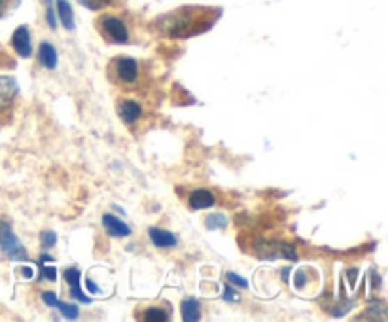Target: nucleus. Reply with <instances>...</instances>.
I'll list each match as a JSON object with an SVG mask.
<instances>
[{"instance_id":"obj_1","label":"nucleus","mask_w":388,"mask_h":322,"mask_svg":"<svg viewBox=\"0 0 388 322\" xmlns=\"http://www.w3.org/2000/svg\"><path fill=\"white\" fill-rule=\"evenodd\" d=\"M0 250L8 260H14V262L27 260V250L21 245L20 237L14 233V229L8 222H0Z\"/></svg>"},{"instance_id":"obj_2","label":"nucleus","mask_w":388,"mask_h":322,"mask_svg":"<svg viewBox=\"0 0 388 322\" xmlns=\"http://www.w3.org/2000/svg\"><path fill=\"white\" fill-rule=\"evenodd\" d=\"M99 27H101L104 38L114 44H127L129 42V33L125 23L116 17V15H104L101 21H99Z\"/></svg>"},{"instance_id":"obj_3","label":"nucleus","mask_w":388,"mask_h":322,"mask_svg":"<svg viewBox=\"0 0 388 322\" xmlns=\"http://www.w3.org/2000/svg\"><path fill=\"white\" fill-rule=\"evenodd\" d=\"M12 47L15 49V54L23 57V59H29L33 55V42H31V33L25 25H21L14 31L12 34Z\"/></svg>"},{"instance_id":"obj_4","label":"nucleus","mask_w":388,"mask_h":322,"mask_svg":"<svg viewBox=\"0 0 388 322\" xmlns=\"http://www.w3.org/2000/svg\"><path fill=\"white\" fill-rule=\"evenodd\" d=\"M17 91H20L17 82H15L12 76L0 74V112L6 110V108L14 102Z\"/></svg>"},{"instance_id":"obj_5","label":"nucleus","mask_w":388,"mask_h":322,"mask_svg":"<svg viewBox=\"0 0 388 322\" xmlns=\"http://www.w3.org/2000/svg\"><path fill=\"white\" fill-rule=\"evenodd\" d=\"M116 68H118V76H120V80L123 84H133L139 78V65L131 57H121V59H118Z\"/></svg>"},{"instance_id":"obj_6","label":"nucleus","mask_w":388,"mask_h":322,"mask_svg":"<svg viewBox=\"0 0 388 322\" xmlns=\"http://www.w3.org/2000/svg\"><path fill=\"white\" fill-rule=\"evenodd\" d=\"M102 226H104L110 237H127V235H131V228L127 224L120 218H116L114 215H110V213L102 215Z\"/></svg>"},{"instance_id":"obj_7","label":"nucleus","mask_w":388,"mask_h":322,"mask_svg":"<svg viewBox=\"0 0 388 322\" xmlns=\"http://www.w3.org/2000/svg\"><path fill=\"white\" fill-rule=\"evenodd\" d=\"M215 203L216 197L210 190L197 188L189 195V208H194V210H203V208L215 207Z\"/></svg>"},{"instance_id":"obj_8","label":"nucleus","mask_w":388,"mask_h":322,"mask_svg":"<svg viewBox=\"0 0 388 322\" xmlns=\"http://www.w3.org/2000/svg\"><path fill=\"white\" fill-rule=\"evenodd\" d=\"M148 235H150V241L154 243V247L157 249H173L176 247V235L167 231V229H161V228H150L148 229Z\"/></svg>"},{"instance_id":"obj_9","label":"nucleus","mask_w":388,"mask_h":322,"mask_svg":"<svg viewBox=\"0 0 388 322\" xmlns=\"http://www.w3.org/2000/svg\"><path fill=\"white\" fill-rule=\"evenodd\" d=\"M118 112H120V118L125 121V123H134V121L142 116V107L137 101L125 99V101L120 102Z\"/></svg>"},{"instance_id":"obj_10","label":"nucleus","mask_w":388,"mask_h":322,"mask_svg":"<svg viewBox=\"0 0 388 322\" xmlns=\"http://www.w3.org/2000/svg\"><path fill=\"white\" fill-rule=\"evenodd\" d=\"M38 61L42 67H46L47 70H55L57 67V49H55L49 42H42L38 47Z\"/></svg>"},{"instance_id":"obj_11","label":"nucleus","mask_w":388,"mask_h":322,"mask_svg":"<svg viewBox=\"0 0 388 322\" xmlns=\"http://www.w3.org/2000/svg\"><path fill=\"white\" fill-rule=\"evenodd\" d=\"M180 313L182 319L186 322H195L201 319V305L195 298H186L184 302L180 303Z\"/></svg>"},{"instance_id":"obj_12","label":"nucleus","mask_w":388,"mask_h":322,"mask_svg":"<svg viewBox=\"0 0 388 322\" xmlns=\"http://www.w3.org/2000/svg\"><path fill=\"white\" fill-rule=\"evenodd\" d=\"M57 14H59V20L63 23V27L72 31L74 29V14H72V6L68 0H57Z\"/></svg>"},{"instance_id":"obj_13","label":"nucleus","mask_w":388,"mask_h":322,"mask_svg":"<svg viewBox=\"0 0 388 322\" xmlns=\"http://www.w3.org/2000/svg\"><path fill=\"white\" fill-rule=\"evenodd\" d=\"M38 268H40V277L47 279V281L55 282V279H57V269H55V262L49 258V256L47 254L40 256Z\"/></svg>"},{"instance_id":"obj_14","label":"nucleus","mask_w":388,"mask_h":322,"mask_svg":"<svg viewBox=\"0 0 388 322\" xmlns=\"http://www.w3.org/2000/svg\"><path fill=\"white\" fill-rule=\"evenodd\" d=\"M205 226H207V229H222L228 226V218L222 213H215V215H208L205 218Z\"/></svg>"},{"instance_id":"obj_15","label":"nucleus","mask_w":388,"mask_h":322,"mask_svg":"<svg viewBox=\"0 0 388 322\" xmlns=\"http://www.w3.org/2000/svg\"><path fill=\"white\" fill-rule=\"evenodd\" d=\"M54 307L59 309V313L65 319H68V321H74V319H78V307L76 305H72V303H65V302H55Z\"/></svg>"},{"instance_id":"obj_16","label":"nucleus","mask_w":388,"mask_h":322,"mask_svg":"<svg viewBox=\"0 0 388 322\" xmlns=\"http://www.w3.org/2000/svg\"><path fill=\"white\" fill-rule=\"evenodd\" d=\"M144 319L146 321H154V322H161V321H169V315L160 307H152V309H146V313H144Z\"/></svg>"},{"instance_id":"obj_17","label":"nucleus","mask_w":388,"mask_h":322,"mask_svg":"<svg viewBox=\"0 0 388 322\" xmlns=\"http://www.w3.org/2000/svg\"><path fill=\"white\" fill-rule=\"evenodd\" d=\"M40 243H42V247H44V250H49L52 247H55V243H57V235H55V231H49V229H46V231H42Z\"/></svg>"},{"instance_id":"obj_18","label":"nucleus","mask_w":388,"mask_h":322,"mask_svg":"<svg viewBox=\"0 0 388 322\" xmlns=\"http://www.w3.org/2000/svg\"><path fill=\"white\" fill-rule=\"evenodd\" d=\"M80 279H82L80 269H76V268L65 269V281L68 282V286H72V284H80Z\"/></svg>"},{"instance_id":"obj_19","label":"nucleus","mask_w":388,"mask_h":322,"mask_svg":"<svg viewBox=\"0 0 388 322\" xmlns=\"http://www.w3.org/2000/svg\"><path fill=\"white\" fill-rule=\"evenodd\" d=\"M20 6V0H0V17H6Z\"/></svg>"},{"instance_id":"obj_20","label":"nucleus","mask_w":388,"mask_h":322,"mask_svg":"<svg viewBox=\"0 0 388 322\" xmlns=\"http://www.w3.org/2000/svg\"><path fill=\"white\" fill-rule=\"evenodd\" d=\"M80 4L91 8V10H101V8H104L107 4H110V0H80Z\"/></svg>"},{"instance_id":"obj_21","label":"nucleus","mask_w":388,"mask_h":322,"mask_svg":"<svg viewBox=\"0 0 388 322\" xmlns=\"http://www.w3.org/2000/svg\"><path fill=\"white\" fill-rule=\"evenodd\" d=\"M226 277H228V281H231V284H235V286H239V289H248L247 279H242V277L235 275V273H231V271H229Z\"/></svg>"},{"instance_id":"obj_22","label":"nucleus","mask_w":388,"mask_h":322,"mask_svg":"<svg viewBox=\"0 0 388 322\" xmlns=\"http://www.w3.org/2000/svg\"><path fill=\"white\" fill-rule=\"evenodd\" d=\"M294 282L295 286H305V282H307V273L303 271V269H297L294 273Z\"/></svg>"},{"instance_id":"obj_23","label":"nucleus","mask_w":388,"mask_h":322,"mask_svg":"<svg viewBox=\"0 0 388 322\" xmlns=\"http://www.w3.org/2000/svg\"><path fill=\"white\" fill-rule=\"evenodd\" d=\"M42 302L49 305V307H54L55 302H57V296L54 292H42Z\"/></svg>"},{"instance_id":"obj_24","label":"nucleus","mask_w":388,"mask_h":322,"mask_svg":"<svg viewBox=\"0 0 388 322\" xmlns=\"http://www.w3.org/2000/svg\"><path fill=\"white\" fill-rule=\"evenodd\" d=\"M86 286L89 289V292H91V294H99V292H101V290H99V286H95L91 279H86Z\"/></svg>"},{"instance_id":"obj_25","label":"nucleus","mask_w":388,"mask_h":322,"mask_svg":"<svg viewBox=\"0 0 388 322\" xmlns=\"http://www.w3.org/2000/svg\"><path fill=\"white\" fill-rule=\"evenodd\" d=\"M235 292L231 289H229V286H226V294H224V300H226V302H231V300H235Z\"/></svg>"},{"instance_id":"obj_26","label":"nucleus","mask_w":388,"mask_h":322,"mask_svg":"<svg viewBox=\"0 0 388 322\" xmlns=\"http://www.w3.org/2000/svg\"><path fill=\"white\" fill-rule=\"evenodd\" d=\"M23 275L33 277V271H31V268H23Z\"/></svg>"}]
</instances>
